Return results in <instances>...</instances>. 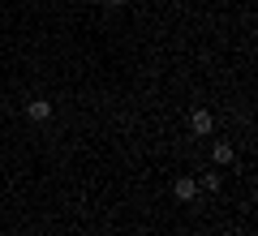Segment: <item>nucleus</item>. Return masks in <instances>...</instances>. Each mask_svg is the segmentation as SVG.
<instances>
[{
	"instance_id": "f257e3e1",
	"label": "nucleus",
	"mask_w": 258,
	"mask_h": 236,
	"mask_svg": "<svg viewBox=\"0 0 258 236\" xmlns=\"http://www.w3.org/2000/svg\"><path fill=\"white\" fill-rule=\"evenodd\" d=\"M189 129H194V133H198V137H207V133H211V129H215L211 112H207V108H194V112H189Z\"/></svg>"
},
{
	"instance_id": "f03ea898",
	"label": "nucleus",
	"mask_w": 258,
	"mask_h": 236,
	"mask_svg": "<svg viewBox=\"0 0 258 236\" xmlns=\"http://www.w3.org/2000/svg\"><path fill=\"white\" fill-rule=\"evenodd\" d=\"M172 193H176V202H194L198 198V181H194V176H181V181L172 185Z\"/></svg>"
},
{
	"instance_id": "7ed1b4c3",
	"label": "nucleus",
	"mask_w": 258,
	"mask_h": 236,
	"mask_svg": "<svg viewBox=\"0 0 258 236\" xmlns=\"http://www.w3.org/2000/svg\"><path fill=\"white\" fill-rule=\"evenodd\" d=\"M26 116L30 120H47V116H52V103H47V99H30L26 103Z\"/></svg>"
},
{
	"instance_id": "20e7f679",
	"label": "nucleus",
	"mask_w": 258,
	"mask_h": 236,
	"mask_svg": "<svg viewBox=\"0 0 258 236\" xmlns=\"http://www.w3.org/2000/svg\"><path fill=\"white\" fill-rule=\"evenodd\" d=\"M211 159H215V164H220V168H228V164H232V146H228V142H215Z\"/></svg>"
},
{
	"instance_id": "39448f33",
	"label": "nucleus",
	"mask_w": 258,
	"mask_h": 236,
	"mask_svg": "<svg viewBox=\"0 0 258 236\" xmlns=\"http://www.w3.org/2000/svg\"><path fill=\"white\" fill-rule=\"evenodd\" d=\"M220 185H224V181H220V172H207V176H203V189H211V193H215Z\"/></svg>"
},
{
	"instance_id": "423d86ee",
	"label": "nucleus",
	"mask_w": 258,
	"mask_h": 236,
	"mask_svg": "<svg viewBox=\"0 0 258 236\" xmlns=\"http://www.w3.org/2000/svg\"><path fill=\"white\" fill-rule=\"evenodd\" d=\"M108 5H129V0H108Z\"/></svg>"
}]
</instances>
